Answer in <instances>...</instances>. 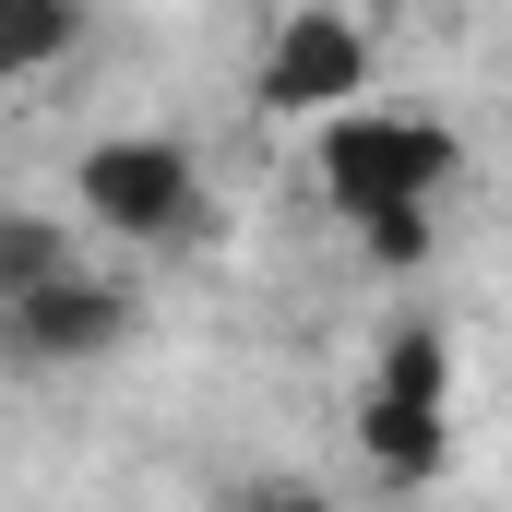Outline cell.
I'll return each instance as SVG.
<instances>
[{
	"instance_id": "obj_1",
	"label": "cell",
	"mask_w": 512,
	"mask_h": 512,
	"mask_svg": "<svg viewBox=\"0 0 512 512\" xmlns=\"http://www.w3.org/2000/svg\"><path fill=\"white\" fill-rule=\"evenodd\" d=\"M358 453L382 489H441L453 477V334L393 322L370 382H358Z\"/></svg>"
},
{
	"instance_id": "obj_2",
	"label": "cell",
	"mask_w": 512,
	"mask_h": 512,
	"mask_svg": "<svg viewBox=\"0 0 512 512\" xmlns=\"http://www.w3.org/2000/svg\"><path fill=\"white\" fill-rule=\"evenodd\" d=\"M453 131L429 120V108H334V120L310 131V179H322V203L358 227V215H393V203H441L453 191Z\"/></svg>"
},
{
	"instance_id": "obj_3",
	"label": "cell",
	"mask_w": 512,
	"mask_h": 512,
	"mask_svg": "<svg viewBox=\"0 0 512 512\" xmlns=\"http://www.w3.org/2000/svg\"><path fill=\"white\" fill-rule=\"evenodd\" d=\"M72 203H84V227H96V239L167 251V239H191V227H203V167H191V143H179V131H108V143H84Z\"/></svg>"
},
{
	"instance_id": "obj_4",
	"label": "cell",
	"mask_w": 512,
	"mask_h": 512,
	"mask_svg": "<svg viewBox=\"0 0 512 512\" xmlns=\"http://www.w3.org/2000/svg\"><path fill=\"white\" fill-rule=\"evenodd\" d=\"M370 96V24L346 0H286L262 24V60H251V108L262 120H334Z\"/></svg>"
},
{
	"instance_id": "obj_5",
	"label": "cell",
	"mask_w": 512,
	"mask_h": 512,
	"mask_svg": "<svg viewBox=\"0 0 512 512\" xmlns=\"http://www.w3.org/2000/svg\"><path fill=\"white\" fill-rule=\"evenodd\" d=\"M0 334H12L24 370H84V358H108L131 334V286L96 274V262H60L48 286H12L0 298Z\"/></svg>"
},
{
	"instance_id": "obj_6",
	"label": "cell",
	"mask_w": 512,
	"mask_h": 512,
	"mask_svg": "<svg viewBox=\"0 0 512 512\" xmlns=\"http://www.w3.org/2000/svg\"><path fill=\"white\" fill-rule=\"evenodd\" d=\"M84 48V0H0V72H60Z\"/></svg>"
},
{
	"instance_id": "obj_7",
	"label": "cell",
	"mask_w": 512,
	"mask_h": 512,
	"mask_svg": "<svg viewBox=\"0 0 512 512\" xmlns=\"http://www.w3.org/2000/svg\"><path fill=\"white\" fill-rule=\"evenodd\" d=\"M60 262H72V227H60V215H36V203L0 215V298H12V286H48Z\"/></svg>"
},
{
	"instance_id": "obj_8",
	"label": "cell",
	"mask_w": 512,
	"mask_h": 512,
	"mask_svg": "<svg viewBox=\"0 0 512 512\" xmlns=\"http://www.w3.org/2000/svg\"><path fill=\"white\" fill-rule=\"evenodd\" d=\"M429 215H441V203H393V215H358V251H370V262H393V274H405V262H429V251H441V227H429Z\"/></svg>"
}]
</instances>
